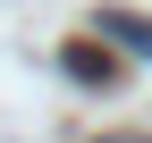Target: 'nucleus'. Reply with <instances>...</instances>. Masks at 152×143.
Segmentation results:
<instances>
[{"instance_id": "nucleus-3", "label": "nucleus", "mask_w": 152, "mask_h": 143, "mask_svg": "<svg viewBox=\"0 0 152 143\" xmlns=\"http://www.w3.org/2000/svg\"><path fill=\"white\" fill-rule=\"evenodd\" d=\"M93 143H152V135H93Z\"/></svg>"}, {"instance_id": "nucleus-1", "label": "nucleus", "mask_w": 152, "mask_h": 143, "mask_svg": "<svg viewBox=\"0 0 152 143\" xmlns=\"http://www.w3.org/2000/svg\"><path fill=\"white\" fill-rule=\"evenodd\" d=\"M59 67H68V84H102V93L127 76V67H118V51H110V34H76V42L59 51Z\"/></svg>"}, {"instance_id": "nucleus-2", "label": "nucleus", "mask_w": 152, "mask_h": 143, "mask_svg": "<svg viewBox=\"0 0 152 143\" xmlns=\"http://www.w3.org/2000/svg\"><path fill=\"white\" fill-rule=\"evenodd\" d=\"M93 34H110L118 51H135V59H152V17H135V9H102V17H93Z\"/></svg>"}]
</instances>
